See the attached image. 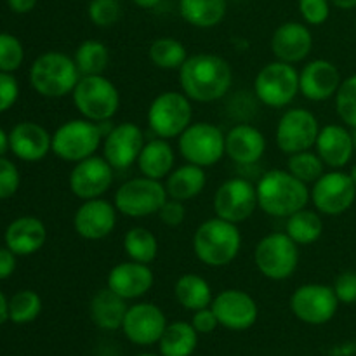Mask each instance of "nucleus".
<instances>
[{"instance_id": "58", "label": "nucleus", "mask_w": 356, "mask_h": 356, "mask_svg": "<svg viewBox=\"0 0 356 356\" xmlns=\"http://www.w3.org/2000/svg\"><path fill=\"white\" fill-rule=\"evenodd\" d=\"M355 26H356V21H355Z\"/></svg>"}, {"instance_id": "16", "label": "nucleus", "mask_w": 356, "mask_h": 356, "mask_svg": "<svg viewBox=\"0 0 356 356\" xmlns=\"http://www.w3.org/2000/svg\"><path fill=\"white\" fill-rule=\"evenodd\" d=\"M145 132L132 122L113 125L103 138V156L113 169H129L138 162L145 146Z\"/></svg>"}, {"instance_id": "48", "label": "nucleus", "mask_w": 356, "mask_h": 356, "mask_svg": "<svg viewBox=\"0 0 356 356\" xmlns=\"http://www.w3.org/2000/svg\"><path fill=\"white\" fill-rule=\"evenodd\" d=\"M191 325L195 327V330H197L198 334H211L219 327V320L218 316H216V313L212 312L211 306H209V308L195 312Z\"/></svg>"}, {"instance_id": "25", "label": "nucleus", "mask_w": 356, "mask_h": 356, "mask_svg": "<svg viewBox=\"0 0 356 356\" xmlns=\"http://www.w3.org/2000/svg\"><path fill=\"white\" fill-rule=\"evenodd\" d=\"M9 149L24 162H38L52 152V134L35 122H21L10 131Z\"/></svg>"}, {"instance_id": "9", "label": "nucleus", "mask_w": 356, "mask_h": 356, "mask_svg": "<svg viewBox=\"0 0 356 356\" xmlns=\"http://www.w3.org/2000/svg\"><path fill=\"white\" fill-rule=\"evenodd\" d=\"M254 94L268 108H285L299 94V72L284 61L268 63L254 79Z\"/></svg>"}, {"instance_id": "53", "label": "nucleus", "mask_w": 356, "mask_h": 356, "mask_svg": "<svg viewBox=\"0 0 356 356\" xmlns=\"http://www.w3.org/2000/svg\"><path fill=\"white\" fill-rule=\"evenodd\" d=\"M7 149H9V134H6V131L0 127V156H3Z\"/></svg>"}, {"instance_id": "37", "label": "nucleus", "mask_w": 356, "mask_h": 356, "mask_svg": "<svg viewBox=\"0 0 356 356\" xmlns=\"http://www.w3.org/2000/svg\"><path fill=\"white\" fill-rule=\"evenodd\" d=\"M149 61L159 70H179L190 56L183 42L174 37H160L149 45Z\"/></svg>"}, {"instance_id": "1", "label": "nucleus", "mask_w": 356, "mask_h": 356, "mask_svg": "<svg viewBox=\"0 0 356 356\" xmlns=\"http://www.w3.org/2000/svg\"><path fill=\"white\" fill-rule=\"evenodd\" d=\"M181 90L195 103H214L233 86V70L225 58L211 52L193 54L179 68Z\"/></svg>"}, {"instance_id": "57", "label": "nucleus", "mask_w": 356, "mask_h": 356, "mask_svg": "<svg viewBox=\"0 0 356 356\" xmlns=\"http://www.w3.org/2000/svg\"><path fill=\"white\" fill-rule=\"evenodd\" d=\"M138 356H159V355H152V353H145V355H138ZM162 356V355H160Z\"/></svg>"}, {"instance_id": "51", "label": "nucleus", "mask_w": 356, "mask_h": 356, "mask_svg": "<svg viewBox=\"0 0 356 356\" xmlns=\"http://www.w3.org/2000/svg\"><path fill=\"white\" fill-rule=\"evenodd\" d=\"M6 320H9V301H7L6 296L0 292V325H2Z\"/></svg>"}, {"instance_id": "28", "label": "nucleus", "mask_w": 356, "mask_h": 356, "mask_svg": "<svg viewBox=\"0 0 356 356\" xmlns=\"http://www.w3.org/2000/svg\"><path fill=\"white\" fill-rule=\"evenodd\" d=\"M136 163H138L141 176L163 181L174 170L176 153H174L169 139L153 138L152 141L145 143Z\"/></svg>"}, {"instance_id": "17", "label": "nucleus", "mask_w": 356, "mask_h": 356, "mask_svg": "<svg viewBox=\"0 0 356 356\" xmlns=\"http://www.w3.org/2000/svg\"><path fill=\"white\" fill-rule=\"evenodd\" d=\"M113 170L104 156L92 155L86 160H80L70 172V190L82 202L101 198L113 183Z\"/></svg>"}, {"instance_id": "31", "label": "nucleus", "mask_w": 356, "mask_h": 356, "mask_svg": "<svg viewBox=\"0 0 356 356\" xmlns=\"http://www.w3.org/2000/svg\"><path fill=\"white\" fill-rule=\"evenodd\" d=\"M228 0H179V14L188 24L202 30L216 28L225 19Z\"/></svg>"}, {"instance_id": "42", "label": "nucleus", "mask_w": 356, "mask_h": 356, "mask_svg": "<svg viewBox=\"0 0 356 356\" xmlns=\"http://www.w3.org/2000/svg\"><path fill=\"white\" fill-rule=\"evenodd\" d=\"M24 49L19 38L10 33H0V72L13 73L23 65Z\"/></svg>"}, {"instance_id": "55", "label": "nucleus", "mask_w": 356, "mask_h": 356, "mask_svg": "<svg viewBox=\"0 0 356 356\" xmlns=\"http://www.w3.org/2000/svg\"><path fill=\"white\" fill-rule=\"evenodd\" d=\"M350 177L351 179H353V183H355V186H356V163L353 167H351V170H350Z\"/></svg>"}, {"instance_id": "44", "label": "nucleus", "mask_w": 356, "mask_h": 356, "mask_svg": "<svg viewBox=\"0 0 356 356\" xmlns=\"http://www.w3.org/2000/svg\"><path fill=\"white\" fill-rule=\"evenodd\" d=\"M19 170L10 160L0 156V200L10 198L19 188Z\"/></svg>"}, {"instance_id": "34", "label": "nucleus", "mask_w": 356, "mask_h": 356, "mask_svg": "<svg viewBox=\"0 0 356 356\" xmlns=\"http://www.w3.org/2000/svg\"><path fill=\"white\" fill-rule=\"evenodd\" d=\"M285 233L301 245H312L322 236L323 233V221L320 218L318 211H309V209H301L289 216L285 222Z\"/></svg>"}, {"instance_id": "22", "label": "nucleus", "mask_w": 356, "mask_h": 356, "mask_svg": "<svg viewBox=\"0 0 356 356\" xmlns=\"http://www.w3.org/2000/svg\"><path fill=\"white\" fill-rule=\"evenodd\" d=\"M271 52L278 61L296 65L305 61L313 49V35L308 24L299 21L282 23L271 35Z\"/></svg>"}, {"instance_id": "47", "label": "nucleus", "mask_w": 356, "mask_h": 356, "mask_svg": "<svg viewBox=\"0 0 356 356\" xmlns=\"http://www.w3.org/2000/svg\"><path fill=\"white\" fill-rule=\"evenodd\" d=\"M19 96V86L13 73L0 72V113L14 106Z\"/></svg>"}, {"instance_id": "10", "label": "nucleus", "mask_w": 356, "mask_h": 356, "mask_svg": "<svg viewBox=\"0 0 356 356\" xmlns=\"http://www.w3.org/2000/svg\"><path fill=\"white\" fill-rule=\"evenodd\" d=\"M167 198L169 195H167L165 184L162 181L141 176L125 181L115 191L113 204L120 214L138 219L159 214Z\"/></svg>"}, {"instance_id": "29", "label": "nucleus", "mask_w": 356, "mask_h": 356, "mask_svg": "<svg viewBox=\"0 0 356 356\" xmlns=\"http://www.w3.org/2000/svg\"><path fill=\"white\" fill-rule=\"evenodd\" d=\"M127 309V301L106 287L92 296L89 305V315L94 325L99 327L101 330H118L124 325Z\"/></svg>"}, {"instance_id": "5", "label": "nucleus", "mask_w": 356, "mask_h": 356, "mask_svg": "<svg viewBox=\"0 0 356 356\" xmlns=\"http://www.w3.org/2000/svg\"><path fill=\"white\" fill-rule=\"evenodd\" d=\"M72 99L80 117L96 124L110 122L120 108V92L104 75L80 76Z\"/></svg>"}, {"instance_id": "19", "label": "nucleus", "mask_w": 356, "mask_h": 356, "mask_svg": "<svg viewBox=\"0 0 356 356\" xmlns=\"http://www.w3.org/2000/svg\"><path fill=\"white\" fill-rule=\"evenodd\" d=\"M117 216L118 211L113 202L104 200L103 197L83 200L73 216V228L80 238L97 242L113 233Z\"/></svg>"}, {"instance_id": "38", "label": "nucleus", "mask_w": 356, "mask_h": 356, "mask_svg": "<svg viewBox=\"0 0 356 356\" xmlns=\"http://www.w3.org/2000/svg\"><path fill=\"white\" fill-rule=\"evenodd\" d=\"M325 163L318 156V153L306 149V152L294 153L289 155L287 160V170L292 176L298 177L299 181L306 184H313L325 170H323Z\"/></svg>"}, {"instance_id": "41", "label": "nucleus", "mask_w": 356, "mask_h": 356, "mask_svg": "<svg viewBox=\"0 0 356 356\" xmlns=\"http://www.w3.org/2000/svg\"><path fill=\"white\" fill-rule=\"evenodd\" d=\"M87 16L97 28H110L120 19L122 7L118 0H90L87 6Z\"/></svg>"}, {"instance_id": "54", "label": "nucleus", "mask_w": 356, "mask_h": 356, "mask_svg": "<svg viewBox=\"0 0 356 356\" xmlns=\"http://www.w3.org/2000/svg\"><path fill=\"white\" fill-rule=\"evenodd\" d=\"M132 2L138 7H141V9H155L162 0H132Z\"/></svg>"}, {"instance_id": "18", "label": "nucleus", "mask_w": 356, "mask_h": 356, "mask_svg": "<svg viewBox=\"0 0 356 356\" xmlns=\"http://www.w3.org/2000/svg\"><path fill=\"white\" fill-rule=\"evenodd\" d=\"M211 308L218 316L219 325L236 332L250 329L259 316L256 299L238 289H226L219 292L212 299Z\"/></svg>"}, {"instance_id": "24", "label": "nucleus", "mask_w": 356, "mask_h": 356, "mask_svg": "<svg viewBox=\"0 0 356 356\" xmlns=\"http://www.w3.org/2000/svg\"><path fill=\"white\" fill-rule=\"evenodd\" d=\"M225 149L229 160L238 165H254L266 152V138L250 124H236L225 134Z\"/></svg>"}, {"instance_id": "33", "label": "nucleus", "mask_w": 356, "mask_h": 356, "mask_svg": "<svg viewBox=\"0 0 356 356\" xmlns=\"http://www.w3.org/2000/svg\"><path fill=\"white\" fill-rule=\"evenodd\" d=\"M198 332L188 322L167 323L159 341L162 356H191L197 350Z\"/></svg>"}, {"instance_id": "39", "label": "nucleus", "mask_w": 356, "mask_h": 356, "mask_svg": "<svg viewBox=\"0 0 356 356\" xmlns=\"http://www.w3.org/2000/svg\"><path fill=\"white\" fill-rule=\"evenodd\" d=\"M42 299L33 291H19L9 301V320L14 323H30L40 315Z\"/></svg>"}, {"instance_id": "14", "label": "nucleus", "mask_w": 356, "mask_h": 356, "mask_svg": "<svg viewBox=\"0 0 356 356\" xmlns=\"http://www.w3.org/2000/svg\"><path fill=\"white\" fill-rule=\"evenodd\" d=\"M339 305L334 289L325 284H305L296 289L291 298L294 316L308 325H323L330 322Z\"/></svg>"}, {"instance_id": "35", "label": "nucleus", "mask_w": 356, "mask_h": 356, "mask_svg": "<svg viewBox=\"0 0 356 356\" xmlns=\"http://www.w3.org/2000/svg\"><path fill=\"white\" fill-rule=\"evenodd\" d=\"M73 59H75L76 68L82 76L103 75L110 65V51L103 42L89 38L76 47Z\"/></svg>"}, {"instance_id": "20", "label": "nucleus", "mask_w": 356, "mask_h": 356, "mask_svg": "<svg viewBox=\"0 0 356 356\" xmlns=\"http://www.w3.org/2000/svg\"><path fill=\"white\" fill-rule=\"evenodd\" d=\"M165 327V315L159 306L153 302H138L129 306L122 330L131 343L138 346H152L159 343Z\"/></svg>"}, {"instance_id": "11", "label": "nucleus", "mask_w": 356, "mask_h": 356, "mask_svg": "<svg viewBox=\"0 0 356 356\" xmlns=\"http://www.w3.org/2000/svg\"><path fill=\"white\" fill-rule=\"evenodd\" d=\"M177 145L181 156L188 163L204 169L216 165L226 155L225 134L218 125L209 122H191L177 138Z\"/></svg>"}, {"instance_id": "13", "label": "nucleus", "mask_w": 356, "mask_h": 356, "mask_svg": "<svg viewBox=\"0 0 356 356\" xmlns=\"http://www.w3.org/2000/svg\"><path fill=\"white\" fill-rule=\"evenodd\" d=\"M212 205H214V212L218 218L233 222V225L245 222L259 207L256 184H252L245 177L226 179L216 190Z\"/></svg>"}, {"instance_id": "52", "label": "nucleus", "mask_w": 356, "mask_h": 356, "mask_svg": "<svg viewBox=\"0 0 356 356\" xmlns=\"http://www.w3.org/2000/svg\"><path fill=\"white\" fill-rule=\"evenodd\" d=\"M330 3H332L334 7H337V9L343 10H350L356 7V0H330Z\"/></svg>"}, {"instance_id": "36", "label": "nucleus", "mask_w": 356, "mask_h": 356, "mask_svg": "<svg viewBox=\"0 0 356 356\" xmlns=\"http://www.w3.org/2000/svg\"><path fill=\"white\" fill-rule=\"evenodd\" d=\"M124 250L131 261L152 264L159 256V240L143 226H134L124 236Z\"/></svg>"}, {"instance_id": "21", "label": "nucleus", "mask_w": 356, "mask_h": 356, "mask_svg": "<svg viewBox=\"0 0 356 356\" xmlns=\"http://www.w3.org/2000/svg\"><path fill=\"white\" fill-rule=\"evenodd\" d=\"M341 83L339 68L327 59H313L299 72V94L313 103L336 97Z\"/></svg>"}, {"instance_id": "27", "label": "nucleus", "mask_w": 356, "mask_h": 356, "mask_svg": "<svg viewBox=\"0 0 356 356\" xmlns=\"http://www.w3.org/2000/svg\"><path fill=\"white\" fill-rule=\"evenodd\" d=\"M47 229L38 218L23 216L9 225L6 232V247L16 256H31L44 247Z\"/></svg>"}, {"instance_id": "6", "label": "nucleus", "mask_w": 356, "mask_h": 356, "mask_svg": "<svg viewBox=\"0 0 356 356\" xmlns=\"http://www.w3.org/2000/svg\"><path fill=\"white\" fill-rule=\"evenodd\" d=\"M103 138L99 124L87 118H73L59 125L52 134V153L65 162L76 163L96 155Z\"/></svg>"}, {"instance_id": "45", "label": "nucleus", "mask_w": 356, "mask_h": 356, "mask_svg": "<svg viewBox=\"0 0 356 356\" xmlns=\"http://www.w3.org/2000/svg\"><path fill=\"white\" fill-rule=\"evenodd\" d=\"M337 299L343 305H355L356 302V271L348 270L337 275L332 285Z\"/></svg>"}, {"instance_id": "56", "label": "nucleus", "mask_w": 356, "mask_h": 356, "mask_svg": "<svg viewBox=\"0 0 356 356\" xmlns=\"http://www.w3.org/2000/svg\"><path fill=\"white\" fill-rule=\"evenodd\" d=\"M351 136H353V146H355V152H356V129H353Z\"/></svg>"}, {"instance_id": "12", "label": "nucleus", "mask_w": 356, "mask_h": 356, "mask_svg": "<svg viewBox=\"0 0 356 356\" xmlns=\"http://www.w3.org/2000/svg\"><path fill=\"white\" fill-rule=\"evenodd\" d=\"M356 200V186L350 172L332 169L323 172L309 190V202L320 214L341 216L350 211Z\"/></svg>"}, {"instance_id": "3", "label": "nucleus", "mask_w": 356, "mask_h": 356, "mask_svg": "<svg viewBox=\"0 0 356 356\" xmlns=\"http://www.w3.org/2000/svg\"><path fill=\"white\" fill-rule=\"evenodd\" d=\"M242 249V233L238 225L221 218L202 222L193 235V252L209 268H225L238 257Z\"/></svg>"}, {"instance_id": "4", "label": "nucleus", "mask_w": 356, "mask_h": 356, "mask_svg": "<svg viewBox=\"0 0 356 356\" xmlns=\"http://www.w3.org/2000/svg\"><path fill=\"white\" fill-rule=\"evenodd\" d=\"M75 59L59 51L38 56L30 68V83L40 96L59 99L73 92L80 80Z\"/></svg>"}, {"instance_id": "7", "label": "nucleus", "mask_w": 356, "mask_h": 356, "mask_svg": "<svg viewBox=\"0 0 356 356\" xmlns=\"http://www.w3.org/2000/svg\"><path fill=\"white\" fill-rule=\"evenodd\" d=\"M149 129L156 138L174 139L179 138L188 125L193 122V106L191 99L181 90H165L160 92L149 103L146 113Z\"/></svg>"}, {"instance_id": "15", "label": "nucleus", "mask_w": 356, "mask_h": 356, "mask_svg": "<svg viewBox=\"0 0 356 356\" xmlns=\"http://www.w3.org/2000/svg\"><path fill=\"white\" fill-rule=\"evenodd\" d=\"M320 125L315 115L305 108H291L277 124V145L285 155L306 152L315 146Z\"/></svg>"}, {"instance_id": "8", "label": "nucleus", "mask_w": 356, "mask_h": 356, "mask_svg": "<svg viewBox=\"0 0 356 356\" xmlns=\"http://www.w3.org/2000/svg\"><path fill=\"white\" fill-rule=\"evenodd\" d=\"M254 263L264 278L284 282L296 273L299 266V245L287 233H270L257 242Z\"/></svg>"}, {"instance_id": "46", "label": "nucleus", "mask_w": 356, "mask_h": 356, "mask_svg": "<svg viewBox=\"0 0 356 356\" xmlns=\"http://www.w3.org/2000/svg\"><path fill=\"white\" fill-rule=\"evenodd\" d=\"M159 218L163 225L170 226V228H176V226L183 225V221L186 219L184 202L176 200V198H167V202L159 211Z\"/></svg>"}, {"instance_id": "40", "label": "nucleus", "mask_w": 356, "mask_h": 356, "mask_svg": "<svg viewBox=\"0 0 356 356\" xmlns=\"http://www.w3.org/2000/svg\"><path fill=\"white\" fill-rule=\"evenodd\" d=\"M336 111L348 127L356 129V73L343 80L336 94Z\"/></svg>"}, {"instance_id": "30", "label": "nucleus", "mask_w": 356, "mask_h": 356, "mask_svg": "<svg viewBox=\"0 0 356 356\" xmlns=\"http://www.w3.org/2000/svg\"><path fill=\"white\" fill-rule=\"evenodd\" d=\"M207 186V174L205 169L195 163L174 167L172 172L165 177V190L169 198L186 202L197 198Z\"/></svg>"}, {"instance_id": "32", "label": "nucleus", "mask_w": 356, "mask_h": 356, "mask_svg": "<svg viewBox=\"0 0 356 356\" xmlns=\"http://www.w3.org/2000/svg\"><path fill=\"white\" fill-rule=\"evenodd\" d=\"M176 301L190 312L209 308L212 302V289L204 277L195 273H184L174 285Z\"/></svg>"}, {"instance_id": "2", "label": "nucleus", "mask_w": 356, "mask_h": 356, "mask_svg": "<svg viewBox=\"0 0 356 356\" xmlns=\"http://www.w3.org/2000/svg\"><path fill=\"white\" fill-rule=\"evenodd\" d=\"M256 190L259 209L273 218L287 219L305 209L309 202L308 184L292 176L287 169L264 172L257 181Z\"/></svg>"}, {"instance_id": "50", "label": "nucleus", "mask_w": 356, "mask_h": 356, "mask_svg": "<svg viewBox=\"0 0 356 356\" xmlns=\"http://www.w3.org/2000/svg\"><path fill=\"white\" fill-rule=\"evenodd\" d=\"M10 10L16 14H26L30 10L35 9V6L38 3V0H7Z\"/></svg>"}, {"instance_id": "23", "label": "nucleus", "mask_w": 356, "mask_h": 356, "mask_svg": "<svg viewBox=\"0 0 356 356\" xmlns=\"http://www.w3.org/2000/svg\"><path fill=\"white\" fill-rule=\"evenodd\" d=\"M153 284H155V277L149 264L136 263L131 259L115 264L106 278V287L124 298L125 301L146 296L152 291Z\"/></svg>"}, {"instance_id": "43", "label": "nucleus", "mask_w": 356, "mask_h": 356, "mask_svg": "<svg viewBox=\"0 0 356 356\" xmlns=\"http://www.w3.org/2000/svg\"><path fill=\"white\" fill-rule=\"evenodd\" d=\"M330 0H298L299 14L309 26H320L330 16Z\"/></svg>"}, {"instance_id": "26", "label": "nucleus", "mask_w": 356, "mask_h": 356, "mask_svg": "<svg viewBox=\"0 0 356 356\" xmlns=\"http://www.w3.org/2000/svg\"><path fill=\"white\" fill-rule=\"evenodd\" d=\"M315 149L322 162L330 169H343L350 163L355 153L353 136L346 127L337 124L325 125L320 129Z\"/></svg>"}, {"instance_id": "49", "label": "nucleus", "mask_w": 356, "mask_h": 356, "mask_svg": "<svg viewBox=\"0 0 356 356\" xmlns=\"http://www.w3.org/2000/svg\"><path fill=\"white\" fill-rule=\"evenodd\" d=\"M16 270V254L7 247H0V280H6Z\"/></svg>"}]
</instances>
